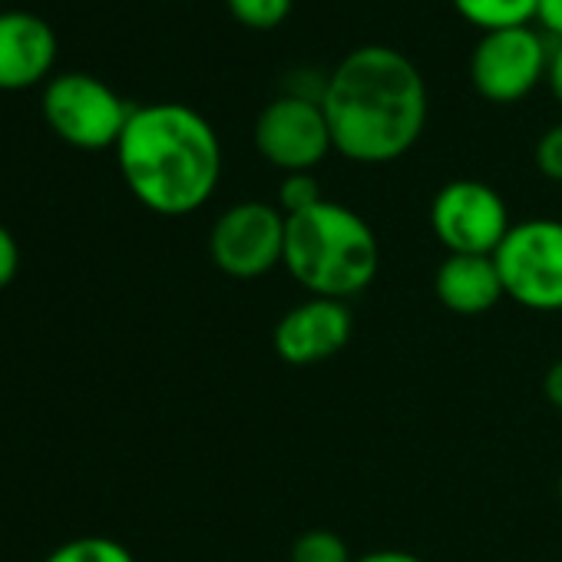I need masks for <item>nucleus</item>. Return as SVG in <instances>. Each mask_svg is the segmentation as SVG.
<instances>
[{"label": "nucleus", "mask_w": 562, "mask_h": 562, "mask_svg": "<svg viewBox=\"0 0 562 562\" xmlns=\"http://www.w3.org/2000/svg\"><path fill=\"white\" fill-rule=\"evenodd\" d=\"M335 153L358 166L407 156L427 130V83L411 57L387 44L351 50L322 87Z\"/></svg>", "instance_id": "nucleus-1"}, {"label": "nucleus", "mask_w": 562, "mask_h": 562, "mask_svg": "<svg viewBox=\"0 0 562 562\" xmlns=\"http://www.w3.org/2000/svg\"><path fill=\"white\" fill-rule=\"evenodd\" d=\"M126 189L156 215L199 212L222 179V143L215 126L186 103L133 106L116 143Z\"/></svg>", "instance_id": "nucleus-2"}, {"label": "nucleus", "mask_w": 562, "mask_h": 562, "mask_svg": "<svg viewBox=\"0 0 562 562\" xmlns=\"http://www.w3.org/2000/svg\"><path fill=\"white\" fill-rule=\"evenodd\" d=\"M281 268L312 299L351 302L378 278L381 241L361 212L335 199H322L299 215H285Z\"/></svg>", "instance_id": "nucleus-3"}, {"label": "nucleus", "mask_w": 562, "mask_h": 562, "mask_svg": "<svg viewBox=\"0 0 562 562\" xmlns=\"http://www.w3.org/2000/svg\"><path fill=\"white\" fill-rule=\"evenodd\" d=\"M503 292L526 312H562V222L526 218L513 222L493 251Z\"/></svg>", "instance_id": "nucleus-4"}, {"label": "nucleus", "mask_w": 562, "mask_h": 562, "mask_svg": "<svg viewBox=\"0 0 562 562\" xmlns=\"http://www.w3.org/2000/svg\"><path fill=\"white\" fill-rule=\"evenodd\" d=\"M50 130L77 149H116L133 106L103 80L90 74H57L44 87L41 100Z\"/></svg>", "instance_id": "nucleus-5"}, {"label": "nucleus", "mask_w": 562, "mask_h": 562, "mask_svg": "<svg viewBox=\"0 0 562 562\" xmlns=\"http://www.w3.org/2000/svg\"><path fill=\"white\" fill-rule=\"evenodd\" d=\"M209 255L212 265L235 281L265 278L285 261V212L258 199L228 205L212 222Z\"/></svg>", "instance_id": "nucleus-6"}, {"label": "nucleus", "mask_w": 562, "mask_h": 562, "mask_svg": "<svg viewBox=\"0 0 562 562\" xmlns=\"http://www.w3.org/2000/svg\"><path fill=\"white\" fill-rule=\"evenodd\" d=\"M255 149L285 176L315 172L335 153L322 100L312 93H281L265 103L255 120Z\"/></svg>", "instance_id": "nucleus-7"}, {"label": "nucleus", "mask_w": 562, "mask_h": 562, "mask_svg": "<svg viewBox=\"0 0 562 562\" xmlns=\"http://www.w3.org/2000/svg\"><path fill=\"white\" fill-rule=\"evenodd\" d=\"M549 54L552 47L532 24L490 31L470 54V83L486 103H519L546 83Z\"/></svg>", "instance_id": "nucleus-8"}, {"label": "nucleus", "mask_w": 562, "mask_h": 562, "mask_svg": "<svg viewBox=\"0 0 562 562\" xmlns=\"http://www.w3.org/2000/svg\"><path fill=\"white\" fill-rule=\"evenodd\" d=\"M430 228L447 255H493L513 228L506 199L480 179H453L430 202Z\"/></svg>", "instance_id": "nucleus-9"}, {"label": "nucleus", "mask_w": 562, "mask_h": 562, "mask_svg": "<svg viewBox=\"0 0 562 562\" xmlns=\"http://www.w3.org/2000/svg\"><path fill=\"white\" fill-rule=\"evenodd\" d=\"M355 335V318L348 302L335 299H305L278 318L271 331L274 355L292 368L322 364L348 348Z\"/></svg>", "instance_id": "nucleus-10"}, {"label": "nucleus", "mask_w": 562, "mask_h": 562, "mask_svg": "<svg viewBox=\"0 0 562 562\" xmlns=\"http://www.w3.org/2000/svg\"><path fill=\"white\" fill-rule=\"evenodd\" d=\"M57 64V34L34 11H0V90H31Z\"/></svg>", "instance_id": "nucleus-11"}, {"label": "nucleus", "mask_w": 562, "mask_h": 562, "mask_svg": "<svg viewBox=\"0 0 562 562\" xmlns=\"http://www.w3.org/2000/svg\"><path fill=\"white\" fill-rule=\"evenodd\" d=\"M434 295L453 315H486L506 299L493 255H447L434 274Z\"/></svg>", "instance_id": "nucleus-12"}, {"label": "nucleus", "mask_w": 562, "mask_h": 562, "mask_svg": "<svg viewBox=\"0 0 562 562\" xmlns=\"http://www.w3.org/2000/svg\"><path fill=\"white\" fill-rule=\"evenodd\" d=\"M450 4L470 27L490 34V31L532 24L539 0H450Z\"/></svg>", "instance_id": "nucleus-13"}, {"label": "nucleus", "mask_w": 562, "mask_h": 562, "mask_svg": "<svg viewBox=\"0 0 562 562\" xmlns=\"http://www.w3.org/2000/svg\"><path fill=\"white\" fill-rule=\"evenodd\" d=\"M44 562H136L133 552L110 536H77L57 546Z\"/></svg>", "instance_id": "nucleus-14"}, {"label": "nucleus", "mask_w": 562, "mask_h": 562, "mask_svg": "<svg viewBox=\"0 0 562 562\" xmlns=\"http://www.w3.org/2000/svg\"><path fill=\"white\" fill-rule=\"evenodd\" d=\"M289 562H355V555L335 529H308L292 542Z\"/></svg>", "instance_id": "nucleus-15"}, {"label": "nucleus", "mask_w": 562, "mask_h": 562, "mask_svg": "<svg viewBox=\"0 0 562 562\" xmlns=\"http://www.w3.org/2000/svg\"><path fill=\"white\" fill-rule=\"evenodd\" d=\"M225 8L248 31H274L289 21L295 0H225Z\"/></svg>", "instance_id": "nucleus-16"}, {"label": "nucleus", "mask_w": 562, "mask_h": 562, "mask_svg": "<svg viewBox=\"0 0 562 562\" xmlns=\"http://www.w3.org/2000/svg\"><path fill=\"white\" fill-rule=\"evenodd\" d=\"M322 199H325V192H322V182L315 179V172H292L278 186V209L285 215H299V212L318 205Z\"/></svg>", "instance_id": "nucleus-17"}, {"label": "nucleus", "mask_w": 562, "mask_h": 562, "mask_svg": "<svg viewBox=\"0 0 562 562\" xmlns=\"http://www.w3.org/2000/svg\"><path fill=\"white\" fill-rule=\"evenodd\" d=\"M532 159H536V169L549 179V182H559L562 186V123L549 126L536 149H532Z\"/></svg>", "instance_id": "nucleus-18"}, {"label": "nucleus", "mask_w": 562, "mask_h": 562, "mask_svg": "<svg viewBox=\"0 0 562 562\" xmlns=\"http://www.w3.org/2000/svg\"><path fill=\"white\" fill-rule=\"evenodd\" d=\"M18 268H21V248H18V238L11 235L8 225H0V292H4L11 281L18 278Z\"/></svg>", "instance_id": "nucleus-19"}, {"label": "nucleus", "mask_w": 562, "mask_h": 562, "mask_svg": "<svg viewBox=\"0 0 562 562\" xmlns=\"http://www.w3.org/2000/svg\"><path fill=\"white\" fill-rule=\"evenodd\" d=\"M536 24L546 37L562 44V0H539L536 4Z\"/></svg>", "instance_id": "nucleus-20"}, {"label": "nucleus", "mask_w": 562, "mask_h": 562, "mask_svg": "<svg viewBox=\"0 0 562 562\" xmlns=\"http://www.w3.org/2000/svg\"><path fill=\"white\" fill-rule=\"evenodd\" d=\"M542 394L555 411H562V358L549 364V371L542 378Z\"/></svg>", "instance_id": "nucleus-21"}, {"label": "nucleus", "mask_w": 562, "mask_h": 562, "mask_svg": "<svg viewBox=\"0 0 562 562\" xmlns=\"http://www.w3.org/2000/svg\"><path fill=\"white\" fill-rule=\"evenodd\" d=\"M546 87H549L552 100H555V103H559V110H562V44H555V47H552V54H549Z\"/></svg>", "instance_id": "nucleus-22"}, {"label": "nucleus", "mask_w": 562, "mask_h": 562, "mask_svg": "<svg viewBox=\"0 0 562 562\" xmlns=\"http://www.w3.org/2000/svg\"><path fill=\"white\" fill-rule=\"evenodd\" d=\"M355 562H424V559L407 549H374V552L355 555Z\"/></svg>", "instance_id": "nucleus-23"}, {"label": "nucleus", "mask_w": 562, "mask_h": 562, "mask_svg": "<svg viewBox=\"0 0 562 562\" xmlns=\"http://www.w3.org/2000/svg\"><path fill=\"white\" fill-rule=\"evenodd\" d=\"M559 499H562V473H559Z\"/></svg>", "instance_id": "nucleus-24"}]
</instances>
